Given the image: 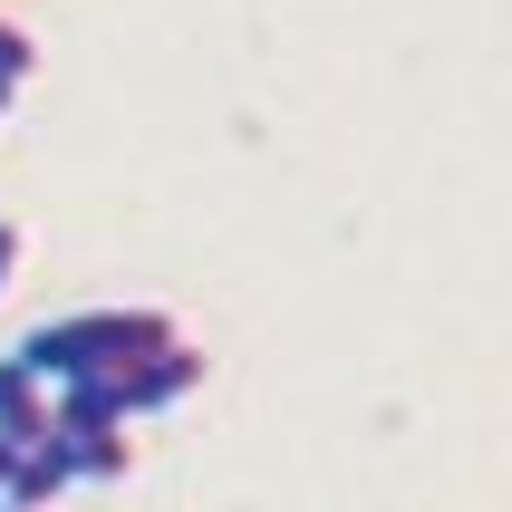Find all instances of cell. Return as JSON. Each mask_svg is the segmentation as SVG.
Masks as SVG:
<instances>
[{
  "instance_id": "obj_1",
  "label": "cell",
  "mask_w": 512,
  "mask_h": 512,
  "mask_svg": "<svg viewBox=\"0 0 512 512\" xmlns=\"http://www.w3.org/2000/svg\"><path fill=\"white\" fill-rule=\"evenodd\" d=\"M49 416H58V387L20 358H0V445H49Z\"/></svg>"
},
{
  "instance_id": "obj_2",
  "label": "cell",
  "mask_w": 512,
  "mask_h": 512,
  "mask_svg": "<svg viewBox=\"0 0 512 512\" xmlns=\"http://www.w3.org/2000/svg\"><path fill=\"white\" fill-rule=\"evenodd\" d=\"M29 68H39V39H29V29L10 20V10H0V87H20Z\"/></svg>"
},
{
  "instance_id": "obj_3",
  "label": "cell",
  "mask_w": 512,
  "mask_h": 512,
  "mask_svg": "<svg viewBox=\"0 0 512 512\" xmlns=\"http://www.w3.org/2000/svg\"><path fill=\"white\" fill-rule=\"evenodd\" d=\"M20 261H29V232H20V223H10V213H0V290L20 281Z\"/></svg>"
},
{
  "instance_id": "obj_4",
  "label": "cell",
  "mask_w": 512,
  "mask_h": 512,
  "mask_svg": "<svg viewBox=\"0 0 512 512\" xmlns=\"http://www.w3.org/2000/svg\"><path fill=\"white\" fill-rule=\"evenodd\" d=\"M20 455H29V445H0V493H10V474H20Z\"/></svg>"
},
{
  "instance_id": "obj_5",
  "label": "cell",
  "mask_w": 512,
  "mask_h": 512,
  "mask_svg": "<svg viewBox=\"0 0 512 512\" xmlns=\"http://www.w3.org/2000/svg\"><path fill=\"white\" fill-rule=\"evenodd\" d=\"M0 116H10V87H0Z\"/></svg>"
},
{
  "instance_id": "obj_6",
  "label": "cell",
  "mask_w": 512,
  "mask_h": 512,
  "mask_svg": "<svg viewBox=\"0 0 512 512\" xmlns=\"http://www.w3.org/2000/svg\"><path fill=\"white\" fill-rule=\"evenodd\" d=\"M0 512H29V503H0Z\"/></svg>"
}]
</instances>
